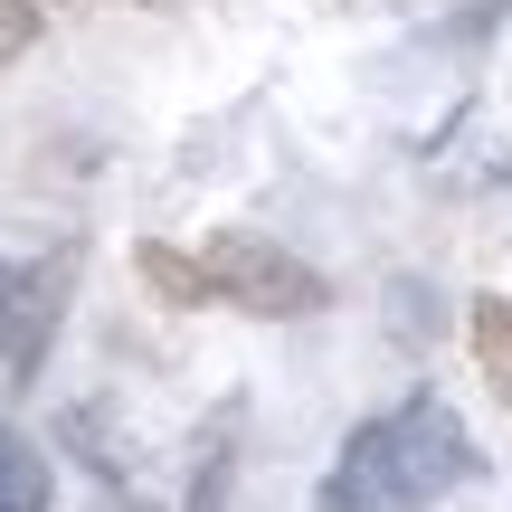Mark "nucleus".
<instances>
[{"label":"nucleus","mask_w":512,"mask_h":512,"mask_svg":"<svg viewBox=\"0 0 512 512\" xmlns=\"http://www.w3.org/2000/svg\"><path fill=\"white\" fill-rule=\"evenodd\" d=\"M475 475V437L456 427L446 399H408L389 418H361L342 465L323 475L313 512H427Z\"/></svg>","instance_id":"1"},{"label":"nucleus","mask_w":512,"mask_h":512,"mask_svg":"<svg viewBox=\"0 0 512 512\" xmlns=\"http://www.w3.org/2000/svg\"><path fill=\"white\" fill-rule=\"evenodd\" d=\"M200 275H209V304H238V313H266V323H304V313L332 304V285L304 266V256L247 238V228H228V238L200 247Z\"/></svg>","instance_id":"2"},{"label":"nucleus","mask_w":512,"mask_h":512,"mask_svg":"<svg viewBox=\"0 0 512 512\" xmlns=\"http://www.w3.org/2000/svg\"><path fill=\"white\" fill-rule=\"evenodd\" d=\"M67 285H76V247L38 256V266H0V370L38 380L57 323H67Z\"/></svg>","instance_id":"3"},{"label":"nucleus","mask_w":512,"mask_h":512,"mask_svg":"<svg viewBox=\"0 0 512 512\" xmlns=\"http://www.w3.org/2000/svg\"><path fill=\"white\" fill-rule=\"evenodd\" d=\"M465 342H475L484 389L512 408V294H475V313H465Z\"/></svg>","instance_id":"4"},{"label":"nucleus","mask_w":512,"mask_h":512,"mask_svg":"<svg viewBox=\"0 0 512 512\" xmlns=\"http://www.w3.org/2000/svg\"><path fill=\"white\" fill-rule=\"evenodd\" d=\"M0 512H48V456L0 418Z\"/></svg>","instance_id":"5"},{"label":"nucleus","mask_w":512,"mask_h":512,"mask_svg":"<svg viewBox=\"0 0 512 512\" xmlns=\"http://www.w3.org/2000/svg\"><path fill=\"white\" fill-rule=\"evenodd\" d=\"M238 399L219 408V418H209V456H200V475H190V503L181 512H228V484H238Z\"/></svg>","instance_id":"6"},{"label":"nucleus","mask_w":512,"mask_h":512,"mask_svg":"<svg viewBox=\"0 0 512 512\" xmlns=\"http://www.w3.org/2000/svg\"><path fill=\"white\" fill-rule=\"evenodd\" d=\"M133 266H143V285L162 294V304H209V275H200V256H181V247H162V238H152L143 256H133Z\"/></svg>","instance_id":"7"},{"label":"nucleus","mask_w":512,"mask_h":512,"mask_svg":"<svg viewBox=\"0 0 512 512\" xmlns=\"http://www.w3.org/2000/svg\"><path fill=\"white\" fill-rule=\"evenodd\" d=\"M38 48V0H0V67Z\"/></svg>","instance_id":"8"}]
</instances>
